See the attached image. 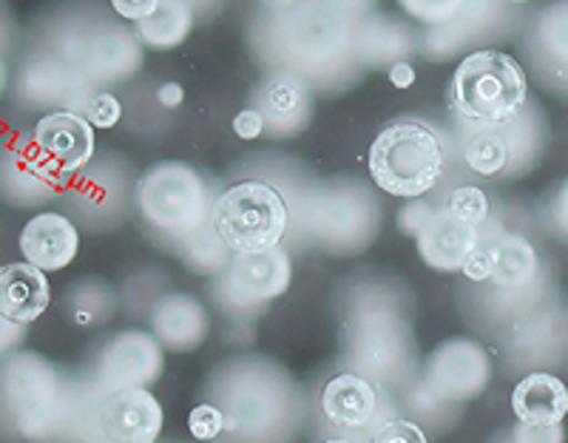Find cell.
Here are the masks:
<instances>
[{"label":"cell","mask_w":568,"mask_h":443,"mask_svg":"<svg viewBox=\"0 0 568 443\" xmlns=\"http://www.w3.org/2000/svg\"><path fill=\"white\" fill-rule=\"evenodd\" d=\"M444 142L429 125L398 120L375 137L369 148V177L382 191L418 200L444 174Z\"/></svg>","instance_id":"obj_1"},{"label":"cell","mask_w":568,"mask_h":443,"mask_svg":"<svg viewBox=\"0 0 568 443\" xmlns=\"http://www.w3.org/2000/svg\"><path fill=\"white\" fill-rule=\"evenodd\" d=\"M529 100V80L515 58L504 52H475L455 69L449 103L460 117L480 125L517 120Z\"/></svg>","instance_id":"obj_2"},{"label":"cell","mask_w":568,"mask_h":443,"mask_svg":"<svg viewBox=\"0 0 568 443\" xmlns=\"http://www.w3.org/2000/svg\"><path fill=\"white\" fill-rule=\"evenodd\" d=\"M211 222L227 251L265 253L278 248L291 217L276 188L251 180L222 193Z\"/></svg>","instance_id":"obj_3"},{"label":"cell","mask_w":568,"mask_h":443,"mask_svg":"<svg viewBox=\"0 0 568 443\" xmlns=\"http://www.w3.org/2000/svg\"><path fill=\"white\" fill-rule=\"evenodd\" d=\"M34 154L54 180L78 174L94 157V125L78 111H52L34 125Z\"/></svg>","instance_id":"obj_4"},{"label":"cell","mask_w":568,"mask_h":443,"mask_svg":"<svg viewBox=\"0 0 568 443\" xmlns=\"http://www.w3.org/2000/svg\"><path fill=\"white\" fill-rule=\"evenodd\" d=\"M140 197L145 200V213L154 219V225L169 231L194 228L202 211L196 174L182 165H160L151 171L145 188H140Z\"/></svg>","instance_id":"obj_5"},{"label":"cell","mask_w":568,"mask_h":443,"mask_svg":"<svg viewBox=\"0 0 568 443\" xmlns=\"http://www.w3.org/2000/svg\"><path fill=\"white\" fill-rule=\"evenodd\" d=\"M489 381V359L471 341H449L429 361L426 384L446 401L475 399Z\"/></svg>","instance_id":"obj_6"},{"label":"cell","mask_w":568,"mask_h":443,"mask_svg":"<svg viewBox=\"0 0 568 443\" xmlns=\"http://www.w3.org/2000/svg\"><path fill=\"white\" fill-rule=\"evenodd\" d=\"M18 244L23 262L34 264L43 273H58L78 259L80 231L63 213L43 211L23 225Z\"/></svg>","instance_id":"obj_7"},{"label":"cell","mask_w":568,"mask_h":443,"mask_svg":"<svg viewBox=\"0 0 568 443\" xmlns=\"http://www.w3.org/2000/svg\"><path fill=\"white\" fill-rule=\"evenodd\" d=\"M111 443H154L162 430V406L145 386L109 392L100 415Z\"/></svg>","instance_id":"obj_8"},{"label":"cell","mask_w":568,"mask_h":443,"mask_svg":"<svg viewBox=\"0 0 568 443\" xmlns=\"http://www.w3.org/2000/svg\"><path fill=\"white\" fill-rule=\"evenodd\" d=\"M227 268V290L236 302H267L291 284V262L282 248L265 253H236Z\"/></svg>","instance_id":"obj_9"},{"label":"cell","mask_w":568,"mask_h":443,"mask_svg":"<svg viewBox=\"0 0 568 443\" xmlns=\"http://www.w3.org/2000/svg\"><path fill=\"white\" fill-rule=\"evenodd\" d=\"M162 373V353L156 341L142 333L116 335L105 348L103 379L109 390H129V386L154 384Z\"/></svg>","instance_id":"obj_10"},{"label":"cell","mask_w":568,"mask_h":443,"mask_svg":"<svg viewBox=\"0 0 568 443\" xmlns=\"http://www.w3.org/2000/svg\"><path fill=\"white\" fill-rule=\"evenodd\" d=\"M3 392L9 406L18 412L20 424H43L54 406V375L43 361H38V355H18V361L7 366Z\"/></svg>","instance_id":"obj_11"},{"label":"cell","mask_w":568,"mask_h":443,"mask_svg":"<svg viewBox=\"0 0 568 443\" xmlns=\"http://www.w3.org/2000/svg\"><path fill=\"white\" fill-rule=\"evenodd\" d=\"M418 251L424 262L440 273H453L460 270L469 259V253L480 244V228H471L453 213L438 211L426 219L418 233Z\"/></svg>","instance_id":"obj_12"},{"label":"cell","mask_w":568,"mask_h":443,"mask_svg":"<svg viewBox=\"0 0 568 443\" xmlns=\"http://www.w3.org/2000/svg\"><path fill=\"white\" fill-rule=\"evenodd\" d=\"M52 304V284L40 268L29 262H12L0 268V315L7 322L27 324L38 322Z\"/></svg>","instance_id":"obj_13"},{"label":"cell","mask_w":568,"mask_h":443,"mask_svg":"<svg viewBox=\"0 0 568 443\" xmlns=\"http://www.w3.org/2000/svg\"><path fill=\"white\" fill-rule=\"evenodd\" d=\"M322 412L333 426L364 430L378 412V392L364 375L342 373L329 379L322 390Z\"/></svg>","instance_id":"obj_14"},{"label":"cell","mask_w":568,"mask_h":443,"mask_svg":"<svg viewBox=\"0 0 568 443\" xmlns=\"http://www.w3.org/2000/svg\"><path fill=\"white\" fill-rule=\"evenodd\" d=\"M511 410L520 424L551 426L568 415V390L557 375L529 373L511 392Z\"/></svg>","instance_id":"obj_15"},{"label":"cell","mask_w":568,"mask_h":443,"mask_svg":"<svg viewBox=\"0 0 568 443\" xmlns=\"http://www.w3.org/2000/svg\"><path fill=\"white\" fill-rule=\"evenodd\" d=\"M205 310L191 295H165L154 308V333L171 350L196 348L205 335Z\"/></svg>","instance_id":"obj_16"},{"label":"cell","mask_w":568,"mask_h":443,"mask_svg":"<svg viewBox=\"0 0 568 443\" xmlns=\"http://www.w3.org/2000/svg\"><path fill=\"white\" fill-rule=\"evenodd\" d=\"M194 29V14L185 0H162L151 18L136 23V38L151 49H174Z\"/></svg>","instance_id":"obj_17"},{"label":"cell","mask_w":568,"mask_h":443,"mask_svg":"<svg viewBox=\"0 0 568 443\" xmlns=\"http://www.w3.org/2000/svg\"><path fill=\"white\" fill-rule=\"evenodd\" d=\"M537 273V256L526 239L506 236L495 242V279L504 290H520L531 284Z\"/></svg>","instance_id":"obj_18"},{"label":"cell","mask_w":568,"mask_h":443,"mask_svg":"<svg viewBox=\"0 0 568 443\" xmlns=\"http://www.w3.org/2000/svg\"><path fill=\"white\" fill-rule=\"evenodd\" d=\"M466 165L484 177H495L506 171L511 160V142L500 125H484V131L471 137L466 145Z\"/></svg>","instance_id":"obj_19"},{"label":"cell","mask_w":568,"mask_h":443,"mask_svg":"<svg viewBox=\"0 0 568 443\" xmlns=\"http://www.w3.org/2000/svg\"><path fill=\"white\" fill-rule=\"evenodd\" d=\"M311 100H307V91H304V83H296L291 78H278L267 85L265 91V111L273 122L278 125H298L302 114L307 111Z\"/></svg>","instance_id":"obj_20"},{"label":"cell","mask_w":568,"mask_h":443,"mask_svg":"<svg viewBox=\"0 0 568 443\" xmlns=\"http://www.w3.org/2000/svg\"><path fill=\"white\" fill-rule=\"evenodd\" d=\"M446 211L453 213L455 219H460V222H466V225L480 228L489 219V197L480 188L464 185L458 191H453Z\"/></svg>","instance_id":"obj_21"},{"label":"cell","mask_w":568,"mask_h":443,"mask_svg":"<svg viewBox=\"0 0 568 443\" xmlns=\"http://www.w3.org/2000/svg\"><path fill=\"white\" fill-rule=\"evenodd\" d=\"M227 430V415L216 404H196L187 415V432L196 441H216Z\"/></svg>","instance_id":"obj_22"},{"label":"cell","mask_w":568,"mask_h":443,"mask_svg":"<svg viewBox=\"0 0 568 443\" xmlns=\"http://www.w3.org/2000/svg\"><path fill=\"white\" fill-rule=\"evenodd\" d=\"M542 43L549 46V52L555 54V60H560L557 66L568 71V3L557 7L555 12L546 14V23H542Z\"/></svg>","instance_id":"obj_23"},{"label":"cell","mask_w":568,"mask_h":443,"mask_svg":"<svg viewBox=\"0 0 568 443\" xmlns=\"http://www.w3.org/2000/svg\"><path fill=\"white\" fill-rule=\"evenodd\" d=\"M83 117L94 129H114L120 117H123V103L114 94H109V91H100V94L85 100Z\"/></svg>","instance_id":"obj_24"},{"label":"cell","mask_w":568,"mask_h":443,"mask_svg":"<svg viewBox=\"0 0 568 443\" xmlns=\"http://www.w3.org/2000/svg\"><path fill=\"white\" fill-rule=\"evenodd\" d=\"M460 273H464L469 282H489L491 273H495V244H478V248L469 253V259H466V264L460 268Z\"/></svg>","instance_id":"obj_25"},{"label":"cell","mask_w":568,"mask_h":443,"mask_svg":"<svg viewBox=\"0 0 568 443\" xmlns=\"http://www.w3.org/2000/svg\"><path fill=\"white\" fill-rule=\"evenodd\" d=\"M373 443H426V435L413 421H387L378 426Z\"/></svg>","instance_id":"obj_26"},{"label":"cell","mask_w":568,"mask_h":443,"mask_svg":"<svg viewBox=\"0 0 568 443\" xmlns=\"http://www.w3.org/2000/svg\"><path fill=\"white\" fill-rule=\"evenodd\" d=\"M509 443H562L560 424L551 426H535V424H520L511 432Z\"/></svg>","instance_id":"obj_27"},{"label":"cell","mask_w":568,"mask_h":443,"mask_svg":"<svg viewBox=\"0 0 568 443\" xmlns=\"http://www.w3.org/2000/svg\"><path fill=\"white\" fill-rule=\"evenodd\" d=\"M233 131L240 140H258V137L265 134V117L258 109H245L240 114L233 117Z\"/></svg>","instance_id":"obj_28"},{"label":"cell","mask_w":568,"mask_h":443,"mask_svg":"<svg viewBox=\"0 0 568 443\" xmlns=\"http://www.w3.org/2000/svg\"><path fill=\"white\" fill-rule=\"evenodd\" d=\"M162 0H111V7L120 18L131 20V23H140V20L151 18L156 12Z\"/></svg>","instance_id":"obj_29"},{"label":"cell","mask_w":568,"mask_h":443,"mask_svg":"<svg viewBox=\"0 0 568 443\" xmlns=\"http://www.w3.org/2000/svg\"><path fill=\"white\" fill-rule=\"evenodd\" d=\"M185 100V91H182L180 83H165L156 89V103L165 105V109H176Z\"/></svg>","instance_id":"obj_30"},{"label":"cell","mask_w":568,"mask_h":443,"mask_svg":"<svg viewBox=\"0 0 568 443\" xmlns=\"http://www.w3.org/2000/svg\"><path fill=\"white\" fill-rule=\"evenodd\" d=\"M389 83H393L395 89H409V85L415 83V69L409 63H395L393 69H389Z\"/></svg>","instance_id":"obj_31"},{"label":"cell","mask_w":568,"mask_h":443,"mask_svg":"<svg viewBox=\"0 0 568 443\" xmlns=\"http://www.w3.org/2000/svg\"><path fill=\"white\" fill-rule=\"evenodd\" d=\"M18 330H20V324L7 322V319L0 315V355H3V350H7L9 344H12L14 333H18Z\"/></svg>","instance_id":"obj_32"},{"label":"cell","mask_w":568,"mask_h":443,"mask_svg":"<svg viewBox=\"0 0 568 443\" xmlns=\"http://www.w3.org/2000/svg\"><path fill=\"white\" fill-rule=\"evenodd\" d=\"M557 222L568 231V182L562 185L560 197H557Z\"/></svg>","instance_id":"obj_33"},{"label":"cell","mask_w":568,"mask_h":443,"mask_svg":"<svg viewBox=\"0 0 568 443\" xmlns=\"http://www.w3.org/2000/svg\"><path fill=\"white\" fill-rule=\"evenodd\" d=\"M324 443H353V441H347V437H333V441H324Z\"/></svg>","instance_id":"obj_34"},{"label":"cell","mask_w":568,"mask_h":443,"mask_svg":"<svg viewBox=\"0 0 568 443\" xmlns=\"http://www.w3.org/2000/svg\"><path fill=\"white\" fill-rule=\"evenodd\" d=\"M0 89H3V66H0Z\"/></svg>","instance_id":"obj_35"},{"label":"cell","mask_w":568,"mask_h":443,"mask_svg":"<svg viewBox=\"0 0 568 443\" xmlns=\"http://www.w3.org/2000/svg\"><path fill=\"white\" fill-rule=\"evenodd\" d=\"M509 3H529V0H509Z\"/></svg>","instance_id":"obj_36"}]
</instances>
